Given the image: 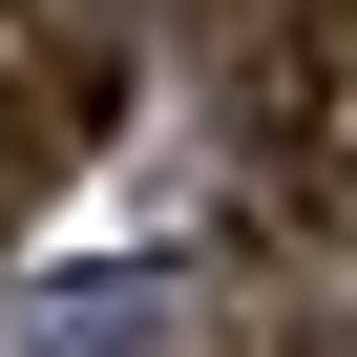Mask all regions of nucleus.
<instances>
[{"label":"nucleus","mask_w":357,"mask_h":357,"mask_svg":"<svg viewBox=\"0 0 357 357\" xmlns=\"http://www.w3.org/2000/svg\"><path fill=\"white\" fill-rule=\"evenodd\" d=\"M211 105H231L252 211H273L294 252H315V231H357V0H231Z\"/></svg>","instance_id":"1"},{"label":"nucleus","mask_w":357,"mask_h":357,"mask_svg":"<svg viewBox=\"0 0 357 357\" xmlns=\"http://www.w3.org/2000/svg\"><path fill=\"white\" fill-rule=\"evenodd\" d=\"M168 315H190V294H168V273H63V294H43V336H22V357H147V336H168Z\"/></svg>","instance_id":"2"}]
</instances>
